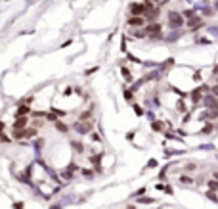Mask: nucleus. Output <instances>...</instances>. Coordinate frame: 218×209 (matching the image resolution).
I'll use <instances>...</instances> for the list:
<instances>
[{"mask_svg": "<svg viewBox=\"0 0 218 209\" xmlns=\"http://www.w3.org/2000/svg\"><path fill=\"white\" fill-rule=\"evenodd\" d=\"M168 17H170V27H180V25H182V17H180V14H170L168 15Z\"/></svg>", "mask_w": 218, "mask_h": 209, "instance_id": "f257e3e1", "label": "nucleus"}, {"mask_svg": "<svg viewBox=\"0 0 218 209\" xmlns=\"http://www.w3.org/2000/svg\"><path fill=\"white\" fill-rule=\"evenodd\" d=\"M216 10H218V2H216Z\"/></svg>", "mask_w": 218, "mask_h": 209, "instance_id": "20e7f679", "label": "nucleus"}, {"mask_svg": "<svg viewBox=\"0 0 218 209\" xmlns=\"http://www.w3.org/2000/svg\"><path fill=\"white\" fill-rule=\"evenodd\" d=\"M209 188H210L212 192H216V190H218V180H216V179L210 180V182H209Z\"/></svg>", "mask_w": 218, "mask_h": 209, "instance_id": "f03ea898", "label": "nucleus"}, {"mask_svg": "<svg viewBox=\"0 0 218 209\" xmlns=\"http://www.w3.org/2000/svg\"><path fill=\"white\" fill-rule=\"evenodd\" d=\"M212 92H214L216 96H218V86H214V88H212Z\"/></svg>", "mask_w": 218, "mask_h": 209, "instance_id": "7ed1b4c3", "label": "nucleus"}]
</instances>
